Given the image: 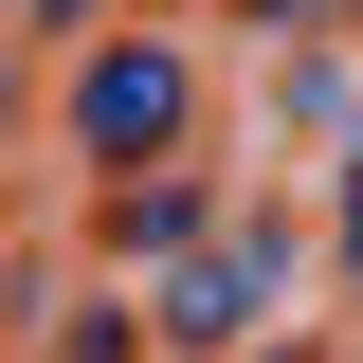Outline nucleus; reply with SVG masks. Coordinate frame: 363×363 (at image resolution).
<instances>
[{"label": "nucleus", "mask_w": 363, "mask_h": 363, "mask_svg": "<svg viewBox=\"0 0 363 363\" xmlns=\"http://www.w3.org/2000/svg\"><path fill=\"white\" fill-rule=\"evenodd\" d=\"M37 18H91V0H37Z\"/></svg>", "instance_id": "obj_5"}, {"label": "nucleus", "mask_w": 363, "mask_h": 363, "mask_svg": "<svg viewBox=\"0 0 363 363\" xmlns=\"http://www.w3.org/2000/svg\"><path fill=\"white\" fill-rule=\"evenodd\" d=\"M272 291H291V236H236L164 291V345H236V327H272Z\"/></svg>", "instance_id": "obj_2"}, {"label": "nucleus", "mask_w": 363, "mask_h": 363, "mask_svg": "<svg viewBox=\"0 0 363 363\" xmlns=\"http://www.w3.org/2000/svg\"><path fill=\"white\" fill-rule=\"evenodd\" d=\"M255 363H309V345H255Z\"/></svg>", "instance_id": "obj_6"}, {"label": "nucleus", "mask_w": 363, "mask_h": 363, "mask_svg": "<svg viewBox=\"0 0 363 363\" xmlns=\"http://www.w3.org/2000/svg\"><path fill=\"white\" fill-rule=\"evenodd\" d=\"M345 18H363V0H345Z\"/></svg>", "instance_id": "obj_8"}, {"label": "nucleus", "mask_w": 363, "mask_h": 363, "mask_svg": "<svg viewBox=\"0 0 363 363\" xmlns=\"http://www.w3.org/2000/svg\"><path fill=\"white\" fill-rule=\"evenodd\" d=\"M109 236H128V255H182V236H200V200H182V182H128V200H109Z\"/></svg>", "instance_id": "obj_3"}, {"label": "nucleus", "mask_w": 363, "mask_h": 363, "mask_svg": "<svg viewBox=\"0 0 363 363\" xmlns=\"http://www.w3.org/2000/svg\"><path fill=\"white\" fill-rule=\"evenodd\" d=\"M327 255H345V272H363V164H345V218H327Z\"/></svg>", "instance_id": "obj_4"}, {"label": "nucleus", "mask_w": 363, "mask_h": 363, "mask_svg": "<svg viewBox=\"0 0 363 363\" xmlns=\"http://www.w3.org/2000/svg\"><path fill=\"white\" fill-rule=\"evenodd\" d=\"M0 109H18V73H0Z\"/></svg>", "instance_id": "obj_7"}, {"label": "nucleus", "mask_w": 363, "mask_h": 363, "mask_svg": "<svg viewBox=\"0 0 363 363\" xmlns=\"http://www.w3.org/2000/svg\"><path fill=\"white\" fill-rule=\"evenodd\" d=\"M182 128H200V55H182V37L73 55V145H91V182H109V164H164Z\"/></svg>", "instance_id": "obj_1"}]
</instances>
